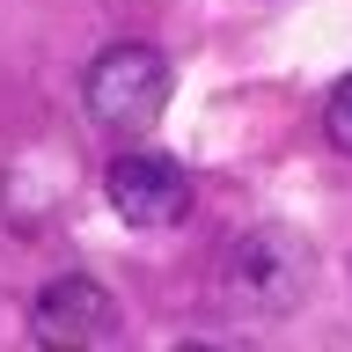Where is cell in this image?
<instances>
[{
  "label": "cell",
  "mask_w": 352,
  "mask_h": 352,
  "mask_svg": "<svg viewBox=\"0 0 352 352\" xmlns=\"http://www.w3.org/2000/svg\"><path fill=\"white\" fill-rule=\"evenodd\" d=\"M323 132H330V147H338V154H352V74L330 88V103H323Z\"/></svg>",
  "instance_id": "5b68a950"
},
{
  "label": "cell",
  "mask_w": 352,
  "mask_h": 352,
  "mask_svg": "<svg viewBox=\"0 0 352 352\" xmlns=\"http://www.w3.org/2000/svg\"><path fill=\"white\" fill-rule=\"evenodd\" d=\"M169 103V59L154 44H110L88 66V118L110 132H147Z\"/></svg>",
  "instance_id": "6da1fadb"
},
{
  "label": "cell",
  "mask_w": 352,
  "mask_h": 352,
  "mask_svg": "<svg viewBox=\"0 0 352 352\" xmlns=\"http://www.w3.org/2000/svg\"><path fill=\"white\" fill-rule=\"evenodd\" d=\"M176 352H220V345H176Z\"/></svg>",
  "instance_id": "8992f818"
},
{
  "label": "cell",
  "mask_w": 352,
  "mask_h": 352,
  "mask_svg": "<svg viewBox=\"0 0 352 352\" xmlns=\"http://www.w3.org/2000/svg\"><path fill=\"white\" fill-rule=\"evenodd\" d=\"M228 286H235V308H264V316H279L294 308V294L308 286V250L279 228H264V235H242L228 250Z\"/></svg>",
  "instance_id": "3957f363"
},
{
  "label": "cell",
  "mask_w": 352,
  "mask_h": 352,
  "mask_svg": "<svg viewBox=\"0 0 352 352\" xmlns=\"http://www.w3.org/2000/svg\"><path fill=\"white\" fill-rule=\"evenodd\" d=\"M110 206L125 228H176L191 213V176H184V162H169L154 147L118 154L110 162Z\"/></svg>",
  "instance_id": "7a4b0ae2"
},
{
  "label": "cell",
  "mask_w": 352,
  "mask_h": 352,
  "mask_svg": "<svg viewBox=\"0 0 352 352\" xmlns=\"http://www.w3.org/2000/svg\"><path fill=\"white\" fill-rule=\"evenodd\" d=\"M30 338L44 352H96L110 338V294L96 279H81V272L52 279L37 294V308H30Z\"/></svg>",
  "instance_id": "277c9868"
}]
</instances>
